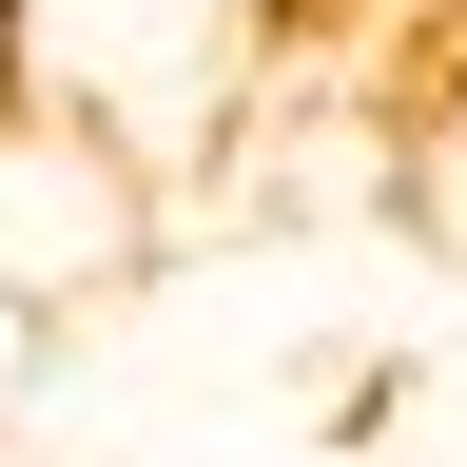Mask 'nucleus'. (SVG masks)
Returning <instances> with one entry per match:
<instances>
[{
	"label": "nucleus",
	"instance_id": "nucleus-2",
	"mask_svg": "<svg viewBox=\"0 0 467 467\" xmlns=\"http://www.w3.org/2000/svg\"><path fill=\"white\" fill-rule=\"evenodd\" d=\"M195 20H234V39H254V58H273V39H312V20H331V0H195Z\"/></svg>",
	"mask_w": 467,
	"mask_h": 467
},
{
	"label": "nucleus",
	"instance_id": "nucleus-3",
	"mask_svg": "<svg viewBox=\"0 0 467 467\" xmlns=\"http://www.w3.org/2000/svg\"><path fill=\"white\" fill-rule=\"evenodd\" d=\"M389 20H467V0H389Z\"/></svg>",
	"mask_w": 467,
	"mask_h": 467
},
{
	"label": "nucleus",
	"instance_id": "nucleus-1",
	"mask_svg": "<svg viewBox=\"0 0 467 467\" xmlns=\"http://www.w3.org/2000/svg\"><path fill=\"white\" fill-rule=\"evenodd\" d=\"M117 254H137V175H117L58 98L0 78V292H78Z\"/></svg>",
	"mask_w": 467,
	"mask_h": 467
}]
</instances>
